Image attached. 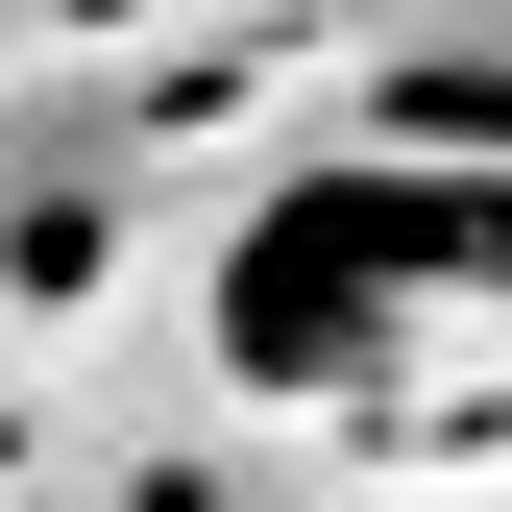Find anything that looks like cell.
Returning a JSON list of instances; mask_svg holds the SVG:
<instances>
[{"mask_svg":"<svg viewBox=\"0 0 512 512\" xmlns=\"http://www.w3.org/2000/svg\"><path fill=\"white\" fill-rule=\"evenodd\" d=\"M488 196H439V171H293L269 220H244V269H220V342L269 366V391H342L366 342H391V293L415 269H488Z\"/></svg>","mask_w":512,"mask_h":512,"instance_id":"obj_1","label":"cell"}]
</instances>
